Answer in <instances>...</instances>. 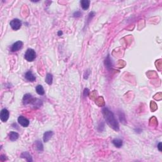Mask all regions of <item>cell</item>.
Returning <instances> with one entry per match:
<instances>
[{
	"label": "cell",
	"mask_w": 162,
	"mask_h": 162,
	"mask_svg": "<svg viewBox=\"0 0 162 162\" xmlns=\"http://www.w3.org/2000/svg\"><path fill=\"white\" fill-rule=\"evenodd\" d=\"M102 113L107 124L114 130L117 131L119 130V125L117 120L115 118L113 113L107 108H104L102 110Z\"/></svg>",
	"instance_id": "obj_1"
},
{
	"label": "cell",
	"mask_w": 162,
	"mask_h": 162,
	"mask_svg": "<svg viewBox=\"0 0 162 162\" xmlns=\"http://www.w3.org/2000/svg\"><path fill=\"white\" fill-rule=\"evenodd\" d=\"M24 58L27 61H29V62L33 61L36 58V53L34 49H32V48H29L27 49L25 55H24Z\"/></svg>",
	"instance_id": "obj_2"
},
{
	"label": "cell",
	"mask_w": 162,
	"mask_h": 162,
	"mask_svg": "<svg viewBox=\"0 0 162 162\" xmlns=\"http://www.w3.org/2000/svg\"><path fill=\"white\" fill-rule=\"evenodd\" d=\"M22 23L21 20L18 19H13L10 23L11 27L14 31H18L19 29H20V27H22Z\"/></svg>",
	"instance_id": "obj_3"
},
{
	"label": "cell",
	"mask_w": 162,
	"mask_h": 162,
	"mask_svg": "<svg viewBox=\"0 0 162 162\" xmlns=\"http://www.w3.org/2000/svg\"><path fill=\"white\" fill-rule=\"evenodd\" d=\"M9 115L10 113L8 112V110L6 108H4L2 110L1 112V113H0V118H1V120L3 122H6L7 120L9 118Z\"/></svg>",
	"instance_id": "obj_4"
},
{
	"label": "cell",
	"mask_w": 162,
	"mask_h": 162,
	"mask_svg": "<svg viewBox=\"0 0 162 162\" xmlns=\"http://www.w3.org/2000/svg\"><path fill=\"white\" fill-rule=\"evenodd\" d=\"M23 47V43L20 41L15 42L14 44L11 47V51L12 52H17L21 49Z\"/></svg>",
	"instance_id": "obj_5"
},
{
	"label": "cell",
	"mask_w": 162,
	"mask_h": 162,
	"mask_svg": "<svg viewBox=\"0 0 162 162\" xmlns=\"http://www.w3.org/2000/svg\"><path fill=\"white\" fill-rule=\"evenodd\" d=\"M18 122L20 125H22L24 127H27L29 125V120L25 117H23V116H20L18 118Z\"/></svg>",
	"instance_id": "obj_6"
},
{
	"label": "cell",
	"mask_w": 162,
	"mask_h": 162,
	"mask_svg": "<svg viewBox=\"0 0 162 162\" xmlns=\"http://www.w3.org/2000/svg\"><path fill=\"white\" fill-rule=\"evenodd\" d=\"M34 98H33L32 96V95L30 94H26L24 96V98H23L22 102L23 104L24 105H28V104H32V101H33Z\"/></svg>",
	"instance_id": "obj_7"
},
{
	"label": "cell",
	"mask_w": 162,
	"mask_h": 162,
	"mask_svg": "<svg viewBox=\"0 0 162 162\" xmlns=\"http://www.w3.org/2000/svg\"><path fill=\"white\" fill-rule=\"evenodd\" d=\"M25 78L28 81H30V82H34L36 79V76L33 74V73L31 70H29L28 72H27L25 73Z\"/></svg>",
	"instance_id": "obj_8"
},
{
	"label": "cell",
	"mask_w": 162,
	"mask_h": 162,
	"mask_svg": "<svg viewBox=\"0 0 162 162\" xmlns=\"http://www.w3.org/2000/svg\"><path fill=\"white\" fill-rule=\"evenodd\" d=\"M53 136V132L49 130V131H46L44 132V135H43V141L44 142H47L51 139L52 136Z\"/></svg>",
	"instance_id": "obj_9"
},
{
	"label": "cell",
	"mask_w": 162,
	"mask_h": 162,
	"mask_svg": "<svg viewBox=\"0 0 162 162\" xmlns=\"http://www.w3.org/2000/svg\"><path fill=\"white\" fill-rule=\"evenodd\" d=\"M35 147L36 149L38 152H42L43 151V144L41 142V141H35Z\"/></svg>",
	"instance_id": "obj_10"
},
{
	"label": "cell",
	"mask_w": 162,
	"mask_h": 162,
	"mask_svg": "<svg viewBox=\"0 0 162 162\" xmlns=\"http://www.w3.org/2000/svg\"><path fill=\"white\" fill-rule=\"evenodd\" d=\"M19 137V134L17 132L14 131H12L10 132L9 134V138L10 139V141H15L16 140L18 139V138Z\"/></svg>",
	"instance_id": "obj_11"
},
{
	"label": "cell",
	"mask_w": 162,
	"mask_h": 162,
	"mask_svg": "<svg viewBox=\"0 0 162 162\" xmlns=\"http://www.w3.org/2000/svg\"><path fill=\"white\" fill-rule=\"evenodd\" d=\"M80 5L83 9L86 10L89 8V5H90V1L89 0H82L80 2Z\"/></svg>",
	"instance_id": "obj_12"
},
{
	"label": "cell",
	"mask_w": 162,
	"mask_h": 162,
	"mask_svg": "<svg viewBox=\"0 0 162 162\" xmlns=\"http://www.w3.org/2000/svg\"><path fill=\"white\" fill-rule=\"evenodd\" d=\"M20 157L22 158H25V159H26V160L27 161H29V162L32 161V156H31V155L28 153V152H23V153L21 154V155H20Z\"/></svg>",
	"instance_id": "obj_13"
},
{
	"label": "cell",
	"mask_w": 162,
	"mask_h": 162,
	"mask_svg": "<svg viewBox=\"0 0 162 162\" xmlns=\"http://www.w3.org/2000/svg\"><path fill=\"white\" fill-rule=\"evenodd\" d=\"M112 143L113 144V145H114L116 147L119 148V147L122 146L123 141L122 140L120 139H114L112 141Z\"/></svg>",
	"instance_id": "obj_14"
},
{
	"label": "cell",
	"mask_w": 162,
	"mask_h": 162,
	"mask_svg": "<svg viewBox=\"0 0 162 162\" xmlns=\"http://www.w3.org/2000/svg\"><path fill=\"white\" fill-rule=\"evenodd\" d=\"M36 90L39 95H44V93H45L44 88H43V86L41 85H37L36 88Z\"/></svg>",
	"instance_id": "obj_15"
},
{
	"label": "cell",
	"mask_w": 162,
	"mask_h": 162,
	"mask_svg": "<svg viewBox=\"0 0 162 162\" xmlns=\"http://www.w3.org/2000/svg\"><path fill=\"white\" fill-rule=\"evenodd\" d=\"M45 81L48 85H51L52 83H53V75H52L51 73H47Z\"/></svg>",
	"instance_id": "obj_16"
},
{
	"label": "cell",
	"mask_w": 162,
	"mask_h": 162,
	"mask_svg": "<svg viewBox=\"0 0 162 162\" xmlns=\"http://www.w3.org/2000/svg\"><path fill=\"white\" fill-rule=\"evenodd\" d=\"M105 65H106V66H107L108 68L109 67V66H112V63H111V60L110 58L109 55L108 56L107 58L105 60Z\"/></svg>",
	"instance_id": "obj_17"
},
{
	"label": "cell",
	"mask_w": 162,
	"mask_h": 162,
	"mask_svg": "<svg viewBox=\"0 0 162 162\" xmlns=\"http://www.w3.org/2000/svg\"><path fill=\"white\" fill-rule=\"evenodd\" d=\"M91 72L89 71V70H86L85 72V73H84V79H87V78H88V77H89V74H90Z\"/></svg>",
	"instance_id": "obj_18"
},
{
	"label": "cell",
	"mask_w": 162,
	"mask_h": 162,
	"mask_svg": "<svg viewBox=\"0 0 162 162\" xmlns=\"http://www.w3.org/2000/svg\"><path fill=\"white\" fill-rule=\"evenodd\" d=\"M73 15L74 17H79L81 15V13L80 12H78V11H77V12H75L73 13Z\"/></svg>",
	"instance_id": "obj_19"
},
{
	"label": "cell",
	"mask_w": 162,
	"mask_h": 162,
	"mask_svg": "<svg viewBox=\"0 0 162 162\" xmlns=\"http://www.w3.org/2000/svg\"><path fill=\"white\" fill-rule=\"evenodd\" d=\"M89 90L88 89V88H86V89H84V96H88V95H89Z\"/></svg>",
	"instance_id": "obj_20"
},
{
	"label": "cell",
	"mask_w": 162,
	"mask_h": 162,
	"mask_svg": "<svg viewBox=\"0 0 162 162\" xmlns=\"http://www.w3.org/2000/svg\"><path fill=\"white\" fill-rule=\"evenodd\" d=\"M158 149H159V151H161V142H159V143L158 144Z\"/></svg>",
	"instance_id": "obj_21"
},
{
	"label": "cell",
	"mask_w": 162,
	"mask_h": 162,
	"mask_svg": "<svg viewBox=\"0 0 162 162\" xmlns=\"http://www.w3.org/2000/svg\"><path fill=\"white\" fill-rule=\"evenodd\" d=\"M62 34H63L62 31H58V36H61V35H62Z\"/></svg>",
	"instance_id": "obj_22"
}]
</instances>
